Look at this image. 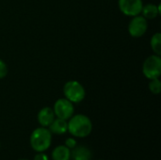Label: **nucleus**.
Wrapping results in <instances>:
<instances>
[{"mask_svg": "<svg viewBox=\"0 0 161 160\" xmlns=\"http://www.w3.org/2000/svg\"><path fill=\"white\" fill-rule=\"evenodd\" d=\"M92 130V124L90 118L84 114L73 115L68 122V132L76 138H86Z\"/></svg>", "mask_w": 161, "mask_h": 160, "instance_id": "nucleus-1", "label": "nucleus"}, {"mask_svg": "<svg viewBox=\"0 0 161 160\" xmlns=\"http://www.w3.org/2000/svg\"><path fill=\"white\" fill-rule=\"evenodd\" d=\"M30 145L38 153L46 151L52 142V133L46 127H38L30 135Z\"/></svg>", "mask_w": 161, "mask_h": 160, "instance_id": "nucleus-2", "label": "nucleus"}, {"mask_svg": "<svg viewBox=\"0 0 161 160\" xmlns=\"http://www.w3.org/2000/svg\"><path fill=\"white\" fill-rule=\"evenodd\" d=\"M63 93L65 98L73 104L82 102L86 96V91L84 87L76 80H70L66 82L63 87Z\"/></svg>", "mask_w": 161, "mask_h": 160, "instance_id": "nucleus-3", "label": "nucleus"}, {"mask_svg": "<svg viewBox=\"0 0 161 160\" xmlns=\"http://www.w3.org/2000/svg\"><path fill=\"white\" fill-rule=\"evenodd\" d=\"M142 73L148 79L159 78L161 74V58L158 55L148 57L142 64Z\"/></svg>", "mask_w": 161, "mask_h": 160, "instance_id": "nucleus-4", "label": "nucleus"}, {"mask_svg": "<svg viewBox=\"0 0 161 160\" xmlns=\"http://www.w3.org/2000/svg\"><path fill=\"white\" fill-rule=\"evenodd\" d=\"M54 113L57 118L69 120L75 112V108L72 102H70L66 98H60L56 101L54 105Z\"/></svg>", "mask_w": 161, "mask_h": 160, "instance_id": "nucleus-5", "label": "nucleus"}, {"mask_svg": "<svg viewBox=\"0 0 161 160\" xmlns=\"http://www.w3.org/2000/svg\"><path fill=\"white\" fill-rule=\"evenodd\" d=\"M148 28V22L142 15L133 16L128 25V33L134 38L142 37Z\"/></svg>", "mask_w": 161, "mask_h": 160, "instance_id": "nucleus-6", "label": "nucleus"}, {"mask_svg": "<svg viewBox=\"0 0 161 160\" xmlns=\"http://www.w3.org/2000/svg\"><path fill=\"white\" fill-rule=\"evenodd\" d=\"M120 10L126 16H136L142 12V0H119Z\"/></svg>", "mask_w": 161, "mask_h": 160, "instance_id": "nucleus-7", "label": "nucleus"}, {"mask_svg": "<svg viewBox=\"0 0 161 160\" xmlns=\"http://www.w3.org/2000/svg\"><path fill=\"white\" fill-rule=\"evenodd\" d=\"M55 118H56V115L54 113L53 108H48V107L42 108L38 112V116H37L38 123L42 127H48L52 124V122L55 120Z\"/></svg>", "mask_w": 161, "mask_h": 160, "instance_id": "nucleus-8", "label": "nucleus"}, {"mask_svg": "<svg viewBox=\"0 0 161 160\" xmlns=\"http://www.w3.org/2000/svg\"><path fill=\"white\" fill-rule=\"evenodd\" d=\"M72 160H92V152L86 146H75L71 151Z\"/></svg>", "mask_w": 161, "mask_h": 160, "instance_id": "nucleus-9", "label": "nucleus"}, {"mask_svg": "<svg viewBox=\"0 0 161 160\" xmlns=\"http://www.w3.org/2000/svg\"><path fill=\"white\" fill-rule=\"evenodd\" d=\"M50 132L56 135H62L68 131V122L63 119L55 118L52 124L48 126Z\"/></svg>", "mask_w": 161, "mask_h": 160, "instance_id": "nucleus-10", "label": "nucleus"}, {"mask_svg": "<svg viewBox=\"0 0 161 160\" xmlns=\"http://www.w3.org/2000/svg\"><path fill=\"white\" fill-rule=\"evenodd\" d=\"M141 13H142V16L146 20L155 19L160 13V6L156 5V4H152V3L144 5V6H142Z\"/></svg>", "mask_w": 161, "mask_h": 160, "instance_id": "nucleus-11", "label": "nucleus"}, {"mask_svg": "<svg viewBox=\"0 0 161 160\" xmlns=\"http://www.w3.org/2000/svg\"><path fill=\"white\" fill-rule=\"evenodd\" d=\"M53 160H70L71 159V150L65 145H59L56 147L52 152Z\"/></svg>", "mask_w": 161, "mask_h": 160, "instance_id": "nucleus-12", "label": "nucleus"}, {"mask_svg": "<svg viewBox=\"0 0 161 160\" xmlns=\"http://www.w3.org/2000/svg\"><path fill=\"white\" fill-rule=\"evenodd\" d=\"M150 45L152 50L156 55L160 56L161 54V34L159 32L154 34L150 41Z\"/></svg>", "mask_w": 161, "mask_h": 160, "instance_id": "nucleus-13", "label": "nucleus"}, {"mask_svg": "<svg viewBox=\"0 0 161 160\" xmlns=\"http://www.w3.org/2000/svg\"><path fill=\"white\" fill-rule=\"evenodd\" d=\"M149 90L153 94H159L161 91V82L159 78L151 79L149 82Z\"/></svg>", "mask_w": 161, "mask_h": 160, "instance_id": "nucleus-14", "label": "nucleus"}, {"mask_svg": "<svg viewBox=\"0 0 161 160\" xmlns=\"http://www.w3.org/2000/svg\"><path fill=\"white\" fill-rule=\"evenodd\" d=\"M8 74V66L6 62L0 58V79H3Z\"/></svg>", "mask_w": 161, "mask_h": 160, "instance_id": "nucleus-15", "label": "nucleus"}, {"mask_svg": "<svg viewBox=\"0 0 161 160\" xmlns=\"http://www.w3.org/2000/svg\"><path fill=\"white\" fill-rule=\"evenodd\" d=\"M65 146L67 148H69L70 150H72L73 148H75L76 146V141L75 139H73V138H69L65 141Z\"/></svg>", "mask_w": 161, "mask_h": 160, "instance_id": "nucleus-16", "label": "nucleus"}, {"mask_svg": "<svg viewBox=\"0 0 161 160\" xmlns=\"http://www.w3.org/2000/svg\"><path fill=\"white\" fill-rule=\"evenodd\" d=\"M33 160H49V158H48L47 155H45L43 152H40L34 157Z\"/></svg>", "mask_w": 161, "mask_h": 160, "instance_id": "nucleus-17", "label": "nucleus"}, {"mask_svg": "<svg viewBox=\"0 0 161 160\" xmlns=\"http://www.w3.org/2000/svg\"><path fill=\"white\" fill-rule=\"evenodd\" d=\"M19 160H28V159H19Z\"/></svg>", "mask_w": 161, "mask_h": 160, "instance_id": "nucleus-18", "label": "nucleus"}]
</instances>
